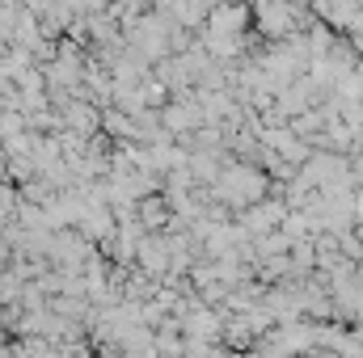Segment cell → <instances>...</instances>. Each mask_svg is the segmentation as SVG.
I'll list each match as a JSON object with an SVG mask.
<instances>
[{"instance_id": "2", "label": "cell", "mask_w": 363, "mask_h": 358, "mask_svg": "<svg viewBox=\"0 0 363 358\" xmlns=\"http://www.w3.org/2000/svg\"><path fill=\"white\" fill-rule=\"evenodd\" d=\"M144 270H152V274H161L165 270V245H144Z\"/></svg>"}, {"instance_id": "1", "label": "cell", "mask_w": 363, "mask_h": 358, "mask_svg": "<svg viewBox=\"0 0 363 358\" xmlns=\"http://www.w3.org/2000/svg\"><path fill=\"white\" fill-rule=\"evenodd\" d=\"M250 17H254L258 34L271 38V42H279V38H287V34L308 25V13L300 8V0H254Z\"/></svg>"}]
</instances>
